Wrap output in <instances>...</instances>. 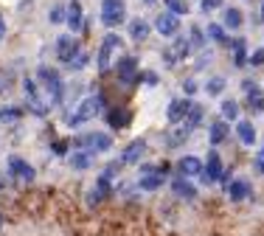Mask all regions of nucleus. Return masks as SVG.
Listing matches in <instances>:
<instances>
[{"mask_svg":"<svg viewBox=\"0 0 264 236\" xmlns=\"http://www.w3.org/2000/svg\"><path fill=\"white\" fill-rule=\"evenodd\" d=\"M228 194H230V200H244V197H247L250 194V183H244V180H236V183H230L228 186Z\"/></svg>","mask_w":264,"mask_h":236,"instance_id":"f257e3e1","label":"nucleus"},{"mask_svg":"<svg viewBox=\"0 0 264 236\" xmlns=\"http://www.w3.org/2000/svg\"><path fill=\"white\" fill-rule=\"evenodd\" d=\"M171 188H174L177 197H186V200H194V197H197V188H194L191 183H186V180H174Z\"/></svg>","mask_w":264,"mask_h":236,"instance_id":"f03ea898","label":"nucleus"},{"mask_svg":"<svg viewBox=\"0 0 264 236\" xmlns=\"http://www.w3.org/2000/svg\"><path fill=\"white\" fill-rule=\"evenodd\" d=\"M200 169H202V166H200L197 157H183V160H180V172H183V174H197Z\"/></svg>","mask_w":264,"mask_h":236,"instance_id":"7ed1b4c3","label":"nucleus"},{"mask_svg":"<svg viewBox=\"0 0 264 236\" xmlns=\"http://www.w3.org/2000/svg\"><path fill=\"white\" fill-rule=\"evenodd\" d=\"M157 29L163 31V34H174V29H177V20H174V17H169V15H163L160 20H157Z\"/></svg>","mask_w":264,"mask_h":236,"instance_id":"20e7f679","label":"nucleus"},{"mask_svg":"<svg viewBox=\"0 0 264 236\" xmlns=\"http://www.w3.org/2000/svg\"><path fill=\"white\" fill-rule=\"evenodd\" d=\"M191 107V104H188V101H171V110H169V118L171 121H177L180 115L186 113V110Z\"/></svg>","mask_w":264,"mask_h":236,"instance_id":"39448f33","label":"nucleus"},{"mask_svg":"<svg viewBox=\"0 0 264 236\" xmlns=\"http://www.w3.org/2000/svg\"><path fill=\"white\" fill-rule=\"evenodd\" d=\"M239 135H242L244 143H253V138H256V132L250 129V124H239Z\"/></svg>","mask_w":264,"mask_h":236,"instance_id":"423d86ee","label":"nucleus"},{"mask_svg":"<svg viewBox=\"0 0 264 236\" xmlns=\"http://www.w3.org/2000/svg\"><path fill=\"white\" fill-rule=\"evenodd\" d=\"M239 23H242V17H239V12H236V9H230L228 15H225V26H230V29H236Z\"/></svg>","mask_w":264,"mask_h":236,"instance_id":"0eeeda50","label":"nucleus"},{"mask_svg":"<svg viewBox=\"0 0 264 236\" xmlns=\"http://www.w3.org/2000/svg\"><path fill=\"white\" fill-rule=\"evenodd\" d=\"M166 6L174 9V12H180V15H186L188 6H186V0H166Z\"/></svg>","mask_w":264,"mask_h":236,"instance_id":"6e6552de","label":"nucleus"},{"mask_svg":"<svg viewBox=\"0 0 264 236\" xmlns=\"http://www.w3.org/2000/svg\"><path fill=\"white\" fill-rule=\"evenodd\" d=\"M236 113H239L236 101H225V107H222V115H225V118H236Z\"/></svg>","mask_w":264,"mask_h":236,"instance_id":"1a4fd4ad","label":"nucleus"},{"mask_svg":"<svg viewBox=\"0 0 264 236\" xmlns=\"http://www.w3.org/2000/svg\"><path fill=\"white\" fill-rule=\"evenodd\" d=\"M141 152H143V141H135L132 146H129V152H127V160H135Z\"/></svg>","mask_w":264,"mask_h":236,"instance_id":"9d476101","label":"nucleus"},{"mask_svg":"<svg viewBox=\"0 0 264 236\" xmlns=\"http://www.w3.org/2000/svg\"><path fill=\"white\" fill-rule=\"evenodd\" d=\"M222 138H225V127H222V124H214V129H211V141L219 143Z\"/></svg>","mask_w":264,"mask_h":236,"instance_id":"9b49d317","label":"nucleus"},{"mask_svg":"<svg viewBox=\"0 0 264 236\" xmlns=\"http://www.w3.org/2000/svg\"><path fill=\"white\" fill-rule=\"evenodd\" d=\"M143 34H146V26H143V23H132V37L143 40Z\"/></svg>","mask_w":264,"mask_h":236,"instance_id":"f8f14e48","label":"nucleus"},{"mask_svg":"<svg viewBox=\"0 0 264 236\" xmlns=\"http://www.w3.org/2000/svg\"><path fill=\"white\" fill-rule=\"evenodd\" d=\"M141 186H143V188H149V191H152V188H157V186H160V177H146V180L141 183Z\"/></svg>","mask_w":264,"mask_h":236,"instance_id":"ddd939ff","label":"nucleus"},{"mask_svg":"<svg viewBox=\"0 0 264 236\" xmlns=\"http://www.w3.org/2000/svg\"><path fill=\"white\" fill-rule=\"evenodd\" d=\"M222 87H225V82H222V79H214V82L208 85V93H219Z\"/></svg>","mask_w":264,"mask_h":236,"instance_id":"4468645a","label":"nucleus"},{"mask_svg":"<svg viewBox=\"0 0 264 236\" xmlns=\"http://www.w3.org/2000/svg\"><path fill=\"white\" fill-rule=\"evenodd\" d=\"M250 59H253V65H261V62H264V51H256Z\"/></svg>","mask_w":264,"mask_h":236,"instance_id":"2eb2a0df","label":"nucleus"},{"mask_svg":"<svg viewBox=\"0 0 264 236\" xmlns=\"http://www.w3.org/2000/svg\"><path fill=\"white\" fill-rule=\"evenodd\" d=\"M219 6V0H202V9H214Z\"/></svg>","mask_w":264,"mask_h":236,"instance_id":"dca6fc26","label":"nucleus"},{"mask_svg":"<svg viewBox=\"0 0 264 236\" xmlns=\"http://www.w3.org/2000/svg\"><path fill=\"white\" fill-rule=\"evenodd\" d=\"M256 169L264 174V155H258V157H256Z\"/></svg>","mask_w":264,"mask_h":236,"instance_id":"f3484780","label":"nucleus"}]
</instances>
